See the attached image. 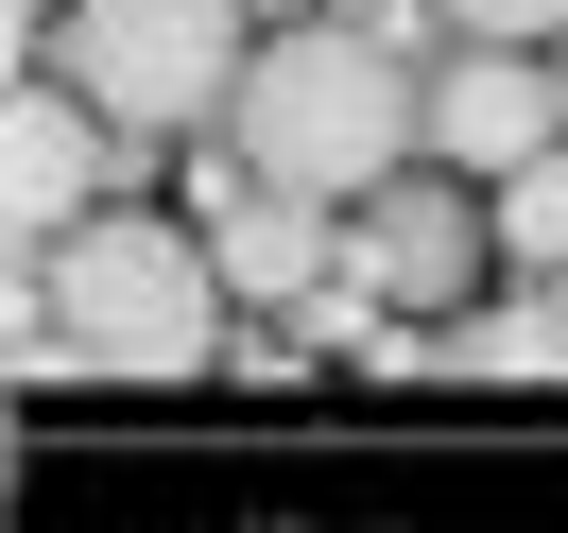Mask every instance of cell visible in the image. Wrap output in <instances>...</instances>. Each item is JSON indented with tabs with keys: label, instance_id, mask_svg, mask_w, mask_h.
Listing matches in <instances>:
<instances>
[{
	"label": "cell",
	"instance_id": "6da1fadb",
	"mask_svg": "<svg viewBox=\"0 0 568 533\" xmlns=\"http://www.w3.org/2000/svg\"><path fill=\"white\" fill-rule=\"evenodd\" d=\"M224 155H258L311 207H362L379 173L430 155V70H396L379 18H293V35H258L242 104H224Z\"/></svg>",
	"mask_w": 568,
	"mask_h": 533
},
{
	"label": "cell",
	"instance_id": "7a4b0ae2",
	"mask_svg": "<svg viewBox=\"0 0 568 533\" xmlns=\"http://www.w3.org/2000/svg\"><path fill=\"white\" fill-rule=\"evenodd\" d=\"M52 293V379H207L224 361V258L207 224H155V207H87L70 242H36Z\"/></svg>",
	"mask_w": 568,
	"mask_h": 533
},
{
	"label": "cell",
	"instance_id": "3957f363",
	"mask_svg": "<svg viewBox=\"0 0 568 533\" xmlns=\"http://www.w3.org/2000/svg\"><path fill=\"white\" fill-rule=\"evenodd\" d=\"M258 70V0H70V86L121 139H207Z\"/></svg>",
	"mask_w": 568,
	"mask_h": 533
},
{
	"label": "cell",
	"instance_id": "277c9868",
	"mask_svg": "<svg viewBox=\"0 0 568 533\" xmlns=\"http://www.w3.org/2000/svg\"><path fill=\"white\" fill-rule=\"evenodd\" d=\"M483 242H499V207H483V173H448V155H430V173H379L362 224H345V258L396 293V310H448V293L483 276Z\"/></svg>",
	"mask_w": 568,
	"mask_h": 533
},
{
	"label": "cell",
	"instance_id": "5b68a950",
	"mask_svg": "<svg viewBox=\"0 0 568 533\" xmlns=\"http://www.w3.org/2000/svg\"><path fill=\"white\" fill-rule=\"evenodd\" d=\"M534 139H568V86L534 70V35H448V70H430V155L499 189Z\"/></svg>",
	"mask_w": 568,
	"mask_h": 533
},
{
	"label": "cell",
	"instance_id": "8992f818",
	"mask_svg": "<svg viewBox=\"0 0 568 533\" xmlns=\"http://www.w3.org/2000/svg\"><path fill=\"white\" fill-rule=\"evenodd\" d=\"M190 207H207V258H224V293H242V310H293V293L345 258V242H327V207H311V189H276L258 155L190 173Z\"/></svg>",
	"mask_w": 568,
	"mask_h": 533
},
{
	"label": "cell",
	"instance_id": "52a82bcc",
	"mask_svg": "<svg viewBox=\"0 0 568 533\" xmlns=\"http://www.w3.org/2000/svg\"><path fill=\"white\" fill-rule=\"evenodd\" d=\"M70 207H104V104L36 70L0 104V224H18V242H70Z\"/></svg>",
	"mask_w": 568,
	"mask_h": 533
},
{
	"label": "cell",
	"instance_id": "ba28073f",
	"mask_svg": "<svg viewBox=\"0 0 568 533\" xmlns=\"http://www.w3.org/2000/svg\"><path fill=\"white\" fill-rule=\"evenodd\" d=\"M483 207H499V258H517V276H568V139H534Z\"/></svg>",
	"mask_w": 568,
	"mask_h": 533
},
{
	"label": "cell",
	"instance_id": "9c48e42d",
	"mask_svg": "<svg viewBox=\"0 0 568 533\" xmlns=\"http://www.w3.org/2000/svg\"><path fill=\"white\" fill-rule=\"evenodd\" d=\"M448 361H483V379H568V276H534L499 327H465Z\"/></svg>",
	"mask_w": 568,
	"mask_h": 533
},
{
	"label": "cell",
	"instance_id": "30bf717a",
	"mask_svg": "<svg viewBox=\"0 0 568 533\" xmlns=\"http://www.w3.org/2000/svg\"><path fill=\"white\" fill-rule=\"evenodd\" d=\"M448 35H568V0H430Z\"/></svg>",
	"mask_w": 568,
	"mask_h": 533
},
{
	"label": "cell",
	"instance_id": "8fae6325",
	"mask_svg": "<svg viewBox=\"0 0 568 533\" xmlns=\"http://www.w3.org/2000/svg\"><path fill=\"white\" fill-rule=\"evenodd\" d=\"M52 18H70V0H18V35H52Z\"/></svg>",
	"mask_w": 568,
	"mask_h": 533
},
{
	"label": "cell",
	"instance_id": "7c38bea8",
	"mask_svg": "<svg viewBox=\"0 0 568 533\" xmlns=\"http://www.w3.org/2000/svg\"><path fill=\"white\" fill-rule=\"evenodd\" d=\"M551 86H568V70H551Z\"/></svg>",
	"mask_w": 568,
	"mask_h": 533
}]
</instances>
